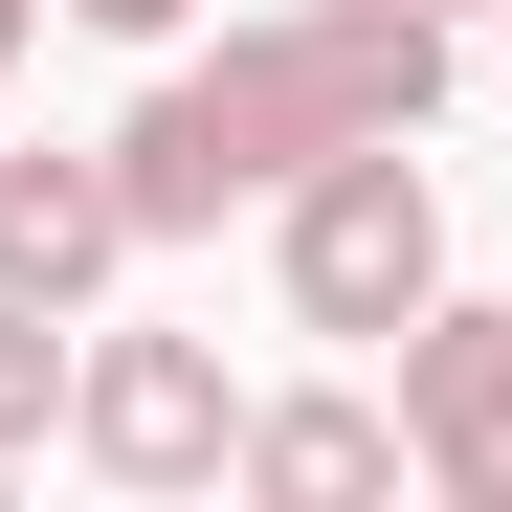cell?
Masks as SVG:
<instances>
[{"instance_id": "cell-1", "label": "cell", "mask_w": 512, "mask_h": 512, "mask_svg": "<svg viewBox=\"0 0 512 512\" xmlns=\"http://www.w3.org/2000/svg\"><path fill=\"white\" fill-rule=\"evenodd\" d=\"M423 112H446V0H268V23L179 45V67L112 112V179H134L156 245H201L223 201H290L312 156L423 134Z\"/></svg>"}, {"instance_id": "cell-10", "label": "cell", "mask_w": 512, "mask_h": 512, "mask_svg": "<svg viewBox=\"0 0 512 512\" xmlns=\"http://www.w3.org/2000/svg\"><path fill=\"white\" fill-rule=\"evenodd\" d=\"M446 23H512V0H446Z\"/></svg>"}, {"instance_id": "cell-9", "label": "cell", "mask_w": 512, "mask_h": 512, "mask_svg": "<svg viewBox=\"0 0 512 512\" xmlns=\"http://www.w3.org/2000/svg\"><path fill=\"white\" fill-rule=\"evenodd\" d=\"M23 45H45V0H0V67H23Z\"/></svg>"}, {"instance_id": "cell-4", "label": "cell", "mask_w": 512, "mask_h": 512, "mask_svg": "<svg viewBox=\"0 0 512 512\" xmlns=\"http://www.w3.org/2000/svg\"><path fill=\"white\" fill-rule=\"evenodd\" d=\"M401 446L446 512H512V312H468V290L401 312Z\"/></svg>"}, {"instance_id": "cell-2", "label": "cell", "mask_w": 512, "mask_h": 512, "mask_svg": "<svg viewBox=\"0 0 512 512\" xmlns=\"http://www.w3.org/2000/svg\"><path fill=\"white\" fill-rule=\"evenodd\" d=\"M268 290H290V334H357V357H401V312L446 290V179H423V134L312 156V179L268 201Z\"/></svg>"}, {"instance_id": "cell-3", "label": "cell", "mask_w": 512, "mask_h": 512, "mask_svg": "<svg viewBox=\"0 0 512 512\" xmlns=\"http://www.w3.org/2000/svg\"><path fill=\"white\" fill-rule=\"evenodd\" d=\"M67 446H90L112 490H245L223 334H90V379H67Z\"/></svg>"}, {"instance_id": "cell-5", "label": "cell", "mask_w": 512, "mask_h": 512, "mask_svg": "<svg viewBox=\"0 0 512 512\" xmlns=\"http://www.w3.org/2000/svg\"><path fill=\"white\" fill-rule=\"evenodd\" d=\"M134 245H156V223H134V179H112V134H90V156H0V290L90 312Z\"/></svg>"}, {"instance_id": "cell-6", "label": "cell", "mask_w": 512, "mask_h": 512, "mask_svg": "<svg viewBox=\"0 0 512 512\" xmlns=\"http://www.w3.org/2000/svg\"><path fill=\"white\" fill-rule=\"evenodd\" d=\"M245 490H290V512H357V490H423V446H401V401H245Z\"/></svg>"}, {"instance_id": "cell-7", "label": "cell", "mask_w": 512, "mask_h": 512, "mask_svg": "<svg viewBox=\"0 0 512 512\" xmlns=\"http://www.w3.org/2000/svg\"><path fill=\"white\" fill-rule=\"evenodd\" d=\"M67 379H90V334H67L45 290H0V468H23V446H67Z\"/></svg>"}, {"instance_id": "cell-11", "label": "cell", "mask_w": 512, "mask_h": 512, "mask_svg": "<svg viewBox=\"0 0 512 512\" xmlns=\"http://www.w3.org/2000/svg\"><path fill=\"white\" fill-rule=\"evenodd\" d=\"M490 90H512V23H490Z\"/></svg>"}, {"instance_id": "cell-8", "label": "cell", "mask_w": 512, "mask_h": 512, "mask_svg": "<svg viewBox=\"0 0 512 512\" xmlns=\"http://www.w3.org/2000/svg\"><path fill=\"white\" fill-rule=\"evenodd\" d=\"M67 23H112V45H179V23H201V0H67Z\"/></svg>"}]
</instances>
